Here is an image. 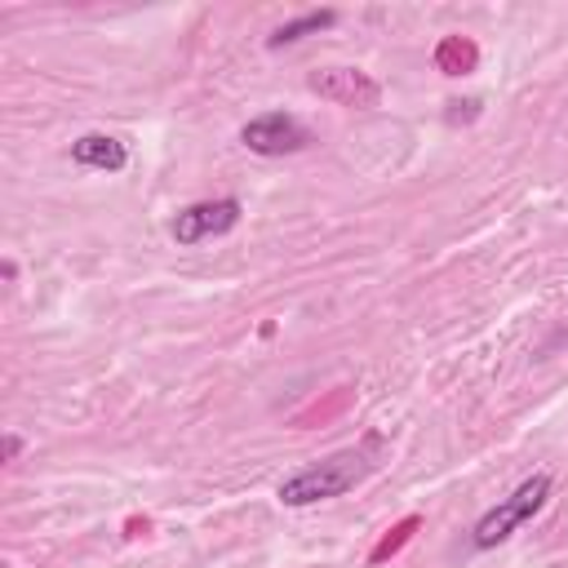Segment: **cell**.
<instances>
[{"label": "cell", "instance_id": "cell-1", "mask_svg": "<svg viewBox=\"0 0 568 568\" xmlns=\"http://www.w3.org/2000/svg\"><path fill=\"white\" fill-rule=\"evenodd\" d=\"M373 470L368 453L364 448H342L324 462H311L302 470H293L284 484H280V501L284 506H311V501H328V497H342L346 488H355L364 475Z\"/></svg>", "mask_w": 568, "mask_h": 568}, {"label": "cell", "instance_id": "cell-2", "mask_svg": "<svg viewBox=\"0 0 568 568\" xmlns=\"http://www.w3.org/2000/svg\"><path fill=\"white\" fill-rule=\"evenodd\" d=\"M546 493H550V475H532V479H524V484H519L501 506H493V510L475 524V546H479V550H488V546L506 541L524 519H532V515L541 510Z\"/></svg>", "mask_w": 568, "mask_h": 568}, {"label": "cell", "instance_id": "cell-3", "mask_svg": "<svg viewBox=\"0 0 568 568\" xmlns=\"http://www.w3.org/2000/svg\"><path fill=\"white\" fill-rule=\"evenodd\" d=\"M240 142H244L253 155H293V151H302V146L311 142V133L302 129V120H297V115L266 111V115H257V120H248V124H244Z\"/></svg>", "mask_w": 568, "mask_h": 568}, {"label": "cell", "instance_id": "cell-4", "mask_svg": "<svg viewBox=\"0 0 568 568\" xmlns=\"http://www.w3.org/2000/svg\"><path fill=\"white\" fill-rule=\"evenodd\" d=\"M235 222H240V200H235V195L200 200V204H186V209L173 217V240H178V244H200V240L226 235Z\"/></svg>", "mask_w": 568, "mask_h": 568}, {"label": "cell", "instance_id": "cell-5", "mask_svg": "<svg viewBox=\"0 0 568 568\" xmlns=\"http://www.w3.org/2000/svg\"><path fill=\"white\" fill-rule=\"evenodd\" d=\"M311 89L342 106H377V98H382L377 80H368L364 71H351V67H328V71L311 75Z\"/></svg>", "mask_w": 568, "mask_h": 568}, {"label": "cell", "instance_id": "cell-6", "mask_svg": "<svg viewBox=\"0 0 568 568\" xmlns=\"http://www.w3.org/2000/svg\"><path fill=\"white\" fill-rule=\"evenodd\" d=\"M71 160H75V164H84V169L120 173V169H124V160H129V151H124V142H120V138H111V133H84V138H75V142H71Z\"/></svg>", "mask_w": 568, "mask_h": 568}, {"label": "cell", "instance_id": "cell-7", "mask_svg": "<svg viewBox=\"0 0 568 568\" xmlns=\"http://www.w3.org/2000/svg\"><path fill=\"white\" fill-rule=\"evenodd\" d=\"M333 22H337V13H333V9L302 13V18H293V22H284V27H275V31H271V49L293 44V40H302V36H311V31H324V27H333Z\"/></svg>", "mask_w": 568, "mask_h": 568}, {"label": "cell", "instance_id": "cell-8", "mask_svg": "<svg viewBox=\"0 0 568 568\" xmlns=\"http://www.w3.org/2000/svg\"><path fill=\"white\" fill-rule=\"evenodd\" d=\"M439 62H444L448 71H462V67L470 62V49H466V44H457V40H448V44L439 49Z\"/></svg>", "mask_w": 568, "mask_h": 568}, {"label": "cell", "instance_id": "cell-9", "mask_svg": "<svg viewBox=\"0 0 568 568\" xmlns=\"http://www.w3.org/2000/svg\"><path fill=\"white\" fill-rule=\"evenodd\" d=\"M18 453H22V439L18 435H4V462H13Z\"/></svg>", "mask_w": 568, "mask_h": 568}]
</instances>
